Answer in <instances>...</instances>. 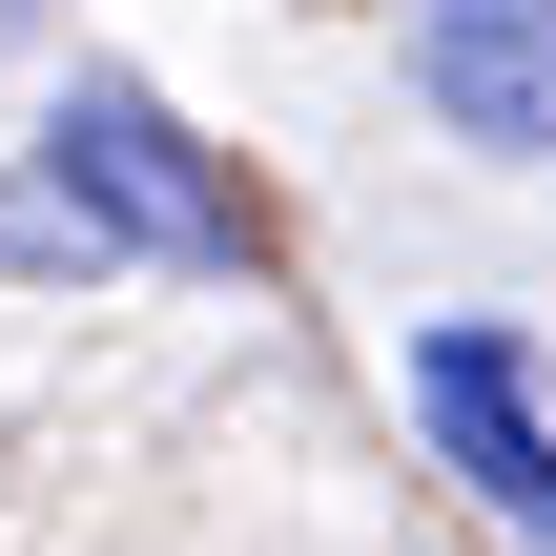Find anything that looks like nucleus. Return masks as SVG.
Here are the masks:
<instances>
[{
  "label": "nucleus",
  "instance_id": "f257e3e1",
  "mask_svg": "<svg viewBox=\"0 0 556 556\" xmlns=\"http://www.w3.org/2000/svg\"><path fill=\"white\" fill-rule=\"evenodd\" d=\"M0 268L41 289H103V268H186V289H248L268 268V186L124 62H62L21 103V165H0Z\"/></svg>",
  "mask_w": 556,
  "mask_h": 556
},
{
  "label": "nucleus",
  "instance_id": "f03ea898",
  "mask_svg": "<svg viewBox=\"0 0 556 556\" xmlns=\"http://www.w3.org/2000/svg\"><path fill=\"white\" fill-rule=\"evenodd\" d=\"M392 392H413L433 475H475V516H495L516 556H556V392H536V330H516V309H413Z\"/></svg>",
  "mask_w": 556,
  "mask_h": 556
},
{
  "label": "nucleus",
  "instance_id": "7ed1b4c3",
  "mask_svg": "<svg viewBox=\"0 0 556 556\" xmlns=\"http://www.w3.org/2000/svg\"><path fill=\"white\" fill-rule=\"evenodd\" d=\"M392 62H413L433 144L556 165V0H392Z\"/></svg>",
  "mask_w": 556,
  "mask_h": 556
}]
</instances>
